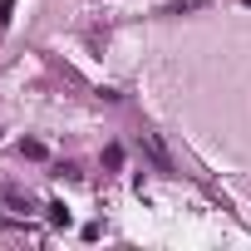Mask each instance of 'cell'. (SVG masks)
<instances>
[{"mask_svg":"<svg viewBox=\"0 0 251 251\" xmlns=\"http://www.w3.org/2000/svg\"><path fill=\"white\" fill-rule=\"evenodd\" d=\"M10 10H15L10 0H0V25H10Z\"/></svg>","mask_w":251,"mask_h":251,"instance_id":"cell-3","label":"cell"},{"mask_svg":"<svg viewBox=\"0 0 251 251\" xmlns=\"http://www.w3.org/2000/svg\"><path fill=\"white\" fill-rule=\"evenodd\" d=\"M45 212H50V222H54V226H69V207H64V202H50Z\"/></svg>","mask_w":251,"mask_h":251,"instance_id":"cell-2","label":"cell"},{"mask_svg":"<svg viewBox=\"0 0 251 251\" xmlns=\"http://www.w3.org/2000/svg\"><path fill=\"white\" fill-rule=\"evenodd\" d=\"M246 5H251V0H246Z\"/></svg>","mask_w":251,"mask_h":251,"instance_id":"cell-4","label":"cell"},{"mask_svg":"<svg viewBox=\"0 0 251 251\" xmlns=\"http://www.w3.org/2000/svg\"><path fill=\"white\" fill-rule=\"evenodd\" d=\"M143 148H148V158L158 163V173H173V158H168V148L158 143V133H143Z\"/></svg>","mask_w":251,"mask_h":251,"instance_id":"cell-1","label":"cell"}]
</instances>
